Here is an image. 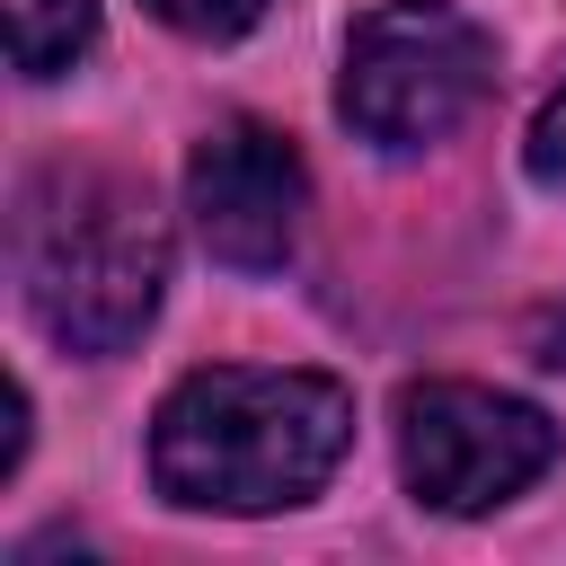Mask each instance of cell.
Here are the masks:
<instances>
[{
    "instance_id": "1",
    "label": "cell",
    "mask_w": 566,
    "mask_h": 566,
    "mask_svg": "<svg viewBox=\"0 0 566 566\" xmlns=\"http://www.w3.org/2000/svg\"><path fill=\"white\" fill-rule=\"evenodd\" d=\"M354 451V389L301 363H203L150 416V486L177 513H292Z\"/></svg>"
},
{
    "instance_id": "2",
    "label": "cell",
    "mask_w": 566,
    "mask_h": 566,
    "mask_svg": "<svg viewBox=\"0 0 566 566\" xmlns=\"http://www.w3.org/2000/svg\"><path fill=\"white\" fill-rule=\"evenodd\" d=\"M9 274L62 354H124L168 292V212L124 168L44 159L9 195Z\"/></svg>"
},
{
    "instance_id": "3",
    "label": "cell",
    "mask_w": 566,
    "mask_h": 566,
    "mask_svg": "<svg viewBox=\"0 0 566 566\" xmlns=\"http://www.w3.org/2000/svg\"><path fill=\"white\" fill-rule=\"evenodd\" d=\"M495 88V35L451 0H380L345 35L336 115L371 150H424L460 133Z\"/></svg>"
},
{
    "instance_id": "4",
    "label": "cell",
    "mask_w": 566,
    "mask_h": 566,
    "mask_svg": "<svg viewBox=\"0 0 566 566\" xmlns=\"http://www.w3.org/2000/svg\"><path fill=\"white\" fill-rule=\"evenodd\" d=\"M557 469V424L548 407L486 389V380H407L398 389V478L424 513L478 522L539 486Z\"/></svg>"
},
{
    "instance_id": "5",
    "label": "cell",
    "mask_w": 566,
    "mask_h": 566,
    "mask_svg": "<svg viewBox=\"0 0 566 566\" xmlns=\"http://www.w3.org/2000/svg\"><path fill=\"white\" fill-rule=\"evenodd\" d=\"M186 212L221 265H239V274L292 265L301 221H310V168H301L292 133H274L256 115H221L186 150Z\"/></svg>"
},
{
    "instance_id": "6",
    "label": "cell",
    "mask_w": 566,
    "mask_h": 566,
    "mask_svg": "<svg viewBox=\"0 0 566 566\" xmlns=\"http://www.w3.org/2000/svg\"><path fill=\"white\" fill-rule=\"evenodd\" d=\"M97 35V0H9V71L62 80Z\"/></svg>"
},
{
    "instance_id": "7",
    "label": "cell",
    "mask_w": 566,
    "mask_h": 566,
    "mask_svg": "<svg viewBox=\"0 0 566 566\" xmlns=\"http://www.w3.org/2000/svg\"><path fill=\"white\" fill-rule=\"evenodd\" d=\"M159 27H177V35H195V44H230V35H248L256 18H265V0H142Z\"/></svg>"
},
{
    "instance_id": "8",
    "label": "cell",
    "mask_w": 566,
    "mask_h": 566,
    "mask_svg": "<svg viewBox=\"0 0 566 566\" xmlns=\"http://www.w3.org/2000/svg\"><path fill=\"white\" fill-rule=\"evenodd\" d=\"M522 168H531V186H539V195H557V203H566V80H557V97L531 115Z\"/></svg>"
},
{
    "instance_id": "9",
    "label": "cell",
    "mask_w": 566,
    "mask_h": 566,
    "mask_svg": "<svg viewBox=\"0 0 566 566\" xmlns=\"http://www.w3.org/2000/svg\"><path fill=\"white\" fill-rule=\"evenodd\" d=\"M539 363H557V371H566V318H557V336H548V354H539Z\"/></svg>"
}]
</instances>
